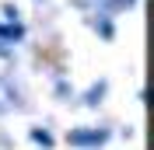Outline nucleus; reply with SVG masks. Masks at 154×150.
<instances>
[{
  "label": "nucleus",
  "instance_id": "f257e3e1",
  "mask_svg": "<svg viewBox=\"0 0 154 150\" xmlns=\"http://www.w3.org/2000/svg\"><path fill=\"white\" fill-rule=\"evenodd\" d=\"M102 140H105V129H74L70 133V143H77V147H95Z\"/></svg>",
  "mask_w": 154,
  "mask_h": 150
},
{
  "label": "nucleus",
  "instance_id": "f03ea898",
  "mask_svg": "<svg viewBox=\"0 0 154 150\" xmlns=\"http://www.w3.org/2000/svg\"><path fill=\"white\" fill-rule=\"evenodd\" d=\"M0 35H4V38H14V42H18V38H21V28H18V25H0Z\"/></svg>",
  "mask_w": 154,
  "mask_h": 150
},
{
  "label": "nucleus",
  "instance_id": "7ed1b4c3",
  "mask_svg": "<svg viewBox=\"0 0 154 150\" xmlns=\"http://www.w3.org/2000/svg\"><path fill=\"white\" fill-rule=\"evenodd\" d=\"M32 136H35V140L42 143V147H49V143H53V140H49V133H38V129H35V133H32Z\"/></svg>",
  "mask_w": 154,
  "mask_h": 150
}]
</instances>
